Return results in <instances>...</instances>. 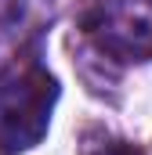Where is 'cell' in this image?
Wrapping results in <instances>:
<instances>
[{"mask_svg": "<svg viewBox=\"0 0 152 155\" xmlns=\"http://www.w3.org/2000/svg\"><path fill=\"white\" fill-rule=\"evenodd\" d=\"M58 79L36 58H15L0 69V155L36 148L51 126Z\"/></svg>", "mask_w": 152, "mask_h": 155, "instance_id": "obj_1", "label": "cell"}, {"mask_svg": "<svg viewBox=\"0 0 152 155\" xmlns=\"http://www.w3.org/2000/svg\"><path fill=\"white\" fill-rule=\"evenodd\" d=\"M83 25L102 58L152 61V0H105Z\"/></svg>", "mask_w": 152, "mask_h": 155, "instance_id": "obj_2", "label": "cell"}, {"mask_svg": "<svg viewBox=\"0 0 152 155\" xmlns=\"http://www.w3.org/2000/svg\"><path fill=\"white\" fill-rule=\"evenodd\" d=\"M51 0H0V25L7 33H18V25H33V18L47 15Z\"/></svg>", "mask_w": 152, "mask_h": 155, "instance_id": "obj_3", "label": "cell"}, {"mask_svg": "<svg viewBox=\"0 0 152 155\" xmlns=\"http://www.w3.org/2000/svg\"><path fill=\"white\" fill-rule=\"evenodd\" d=\"M83 155H141V148H134L127 141H102V144H87Z\"/></svg>", "mask_w": 152, "mask_h": 155, "instance_id": "obj_4", "label": "cell"}]
</instances>
